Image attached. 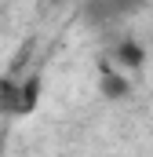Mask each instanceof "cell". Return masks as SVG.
Segmentation results:
<instances>
[{
    "instance_id": "cell-1",
    "label": "cell",
    "mask_w": 153,
    "mask_h": 157,
    "mask_svg": "<svg viewBox=\"0 0 153 157\" xmlns=\"http://www.w3.org/2000/svg\"><path fill=\"white\" fill-rule=\"evenodd\" d=\"M102 88H106L110 95H120V91H124V80H117V77H106V84H102Z\"/></svg>"
},
{
    "instance_id": "cell-2",
    "label": "cell",
    "mask_w": 153,
    "mask_h": 157,
    "mask_svg": "<svg viewBox=\"0 0 153 157\" xmlns=\"http://www.w3.org/2000/svg\"><path fill=\"white\" fill-rule=\"evenodd\" d=\"M120 59H124V62H139V48L124 44V48H120Z\"/></svg>"
},
{
    "instance_id": "cell-3",
    "label": "cell",
    "mask_w": 153,
    "mask_h": 157,
    "mask_svg": "<svg viewBox=\"0 0 153 157\" xmlns=\"http://www.w3.org/2000/svg\"><path fill=\"white\" fill-rule=\"evenodd\" d=\"M139 0H110V7H117V11H128V7H135Z\"/></svg>"
}]
</instances>
